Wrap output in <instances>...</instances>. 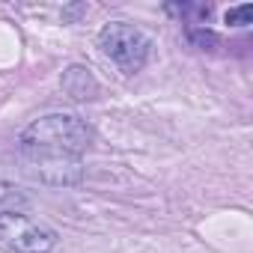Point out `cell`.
<instances>
[{"label":"cell","mask_w":253,"mask_h":253,"mask_svg":"<svg viewBox=\"0 0 253 253\" xmlns=\"http://www.w3.org/2000/svg\"><path fill=\"white\" fill-rule=\"evenodd\" d=\"M188 36H191V42H197V45H217V36H211L209 30H191Z\"/></svg>","instance_id":"8"},{"label":"cell","mask_w":253,"mask_h":253,"mask_svg":"<svg viewBox=\"0 0 253 253\" xmlns=\"http://www.w3.org/2000/svg\"><path fill=\"white\" fill-rule=\"evenodd\" d=\"M24 167L45 185H78L84 179L78 155H24Z\"/></svg>","instance_id":"4"},{"label":"cell","mask_w":253,"mask_h":253,"mask_svg":"<svg viewBox=\"0 0 253 253\" xmlns=\"http://www.w3.org/2000/svg\"><path fill=\"white\" fill-rule=\"evenodd\" d=\"M92 143V128L72 113H48L21 131V155H78Z\"/></svg>","instance_id":"1"},{"label":"cell","mask_w":253,"mask_h":253,"mask_svg":"<svg viewBox=\"0 0 253 253\" xmlns=\"http://www.w3.org/2000/svg\"><path fill=\"white\" fill-rule=\"evenodd\" d=\"M57 244V232L21 211L0 214V247L6 253H48Z\"/></svg>","instance_id":"3"},{"label":"cell","mask_w":253,"mask_h":253,"mask_svg":"<svg viewBox=\"0 0 253 253\" xmlns=\"http://www.w3.org/2000/svg\"><path fill=\"white\" fill-rule=\"evenodd\" d=\"M63 89H66L72 98L84 101V98H95V92H98V84H95V78H92L86 69H81V66H72V69L63 75Z\"/></svg>","instance_id":"5"},{"label":"cell","mask_w":253,"mask_h":253,"mask_svg":"<svg viewBox=\"0 0 253 253\" xmlns=\"http://www.w3.org/2000/svg\"><path fill=\"white\" fill-rule=\"evenodd\" d=\"M98 48L125 72L131 75L137 69H143L146 57H149V39L143 30H137L134 24L125 21H110L101 27L98 33Z\"/></svg>","instance_id":"2"},{"label":"cell","mask_w":253,"mask_h":253,"mask_svg":"<svg viewBox=\"0 0 253 253\" xmlns=\"http://www.w3.org/2000/svg\"><path fill=\"white\" fill-rule=\"evenodd\" d=\"M27 206H30V197H27L21 188H15V185H9V182L0 179V214L21 211V209H27Z\"/></svg>","instance_id":"6"},{"label":"cell","mask_w":253,"mask_h":253,"mask_svg":"<svg viewBox=\"0 0 253 253\" xmlns=\"http://www.w3.org/2000/svg\"><path fill=\"white\" fill-rule=\"evenodd\" d=\"M250 18H253V6H250V3L235 6V9H229V12H226V24H232V27H247V24H250Z\"/></svg>","instance_id":"7"}]
</instances>
